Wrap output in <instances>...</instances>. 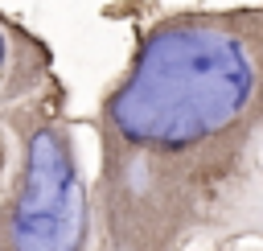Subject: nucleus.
Here are the masks:
<instances>
[{
	"label": "nucleus",
	"instance_id": "1",
	"mask_svg": "<svg viewBox=\"0 0 263 251\" xmlns=\"http://www.w3.org/2000/svg\"><path fill=\"white\" fill-rule=\"evenodd\" d=\"M255 91V58L238 33L177 25L148 37L132 78L111 99L119 136L185 148L242 115Z\"/></svg>",
	"mask_w": 263,
	"mask_h": 251
},
{
	"label": "nucleus",
	"instance_id": "2",
	"mask_svg": "<svg viewBox=\"0 0 263 251\" xmlns=\"http://www.w3.org/2000/svg\"><path fill=\"white\" fill-rule=\"evenodd\" d=\"M70 206H82V189L74 177V165L53 132H37L29 140L25 160V185L16 198V214H62Z\"/></svg>",
	"mask_w": 263,
	"mask_h": 251
},
{
	"label": "nucleus",
	"instance_id": "3",
	"mask_svg": "<svg viewBox=\"0 0 263 251\" xmlns=\"http://www.w3.org/2000/svg\"><path fill=\"white\" fill-rule=\"evenodd\" d=\"M86 210L70 206L62 214H12V247L16 251H78Z\"/></svg>",
	"mask_w": 263,
	"mask_h": 251
},
{
	"label": "nucleus",
	"instance_id": "4",
	"mask_svg": "<svg viewBox=\"0 0 263 251\" xmlns=\"http://www.w3.org/2000/svg\"><path fill=\"white\" fill-rule=\"evenodd\" d=\"M0 62H4V37H0Z\"/></svg>",
	"mask_w": 263,
	"mask_h": 251
}]
</instances>
